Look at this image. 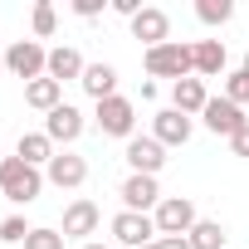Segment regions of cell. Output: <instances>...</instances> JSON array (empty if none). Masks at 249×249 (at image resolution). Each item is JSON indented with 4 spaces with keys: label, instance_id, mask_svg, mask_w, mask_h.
I'll return each instance as SVG.
<instances>
[{
    "label": "cell",
    "instance_id": "14",
    "mask_svg": "<svg viewBox=\"0 0 249 249\" xmlns=\"http://www.w3.org/2000/svg\"><path fill=\"white\" fill-rule=\"evenodd\" d=\"M78 83H83V93H88L93 103H103V98H117V69H112V64H88Z\"/></svg>",
    "mask_w": 249,
    "mask_h": 249
},
{
    "label": "cell",
    "instance_id": "15",
    "mask_svg": "<svg viewBox=\"0 0 249 249\" xmlns=\"http://www.w3.org/2000/svg\"><path fill=\"white\" fill-rule=\"evenodd\" d=\"M98 205L93 200H73L69 210H64V239H83V234H93L98 230Z\"/></svg>",
    "mask_w": 249,
    "mask_h": 249
},
{
    "label": "cell",
    "instance_id": "19",
    "mask_svg": "<svg viewBox=\"0 0 249 249\" xmlns=\"http://www.w3.org/2000/svg\"><path fill=\"white\" fill-rule=\"evenodd\" d=\"M25 103L39 107V112H54V107L64 103V83H54V78H35V83H25Z\"/></svg>",
    "mask_w": 249,
    "mask_h": 249
},
{
    "label": "cell",
    "instance_id": "18",
    "mask_svg": "<svg viewBox=\"0 0 249 249\" xmlns=\"http://www.w3.org/2000/svg\"><path fill=\"white\" fill-rule=\"evenodd\" d=\"M191 54H196V73H200V78H215V73L225 69V59H230L220 39H200V44H191Z\"/></svg>",
    "mask_w": 249,
    "mask_h": 249
},
{
    "label": "cell",
    "instance_id": "1",
    "mask_svg": "<svg viewBox=\"0 0 249 249\" xmlns=\"http://www.w3.org/2000/svg\"><path fill=\"white\" fill-rule=\"evenodd\" d=\"M39 191H44L39 166H30V161H20V157H5V161H0V196H5V200L30 205V200H39Z\"/></svg>",
    "mask_w": 249,
    "mask_h": 249
},
{
    "label": "cell",
    "instance_id": "3",
    "mask_svg": "<svg viewBox=\"0 0 249 249\" xmlns=\"http://www.w3.org/2000/svg\"><path fill=\"white\" fill-rule=\"evenodd\" d=\"M5 73H15V78H25V83L44 78V73H49V49H44L39 39H15V44L5 49Z\"/></svg>",
    "mask_w": 249,
    "mask_h": 249
},
{
    "label": "cell",
    "instance_id": "13",
    "mask_svg": "<svg viewBox=\"0 0 249 249\" xmlns=\"http://www.w3.org/2000/svg\"><path fill=\"white\" fill-rule=\"evenodd\" d=\"M152 137H157L161 147H186V142H191V117H186V112H176V107L157 112V122H152Z\"/></svg>",
    "mask_w": 249,
    "mask_h": 249
},
{
    "label": "cell",
    "instance_id": "2",
    "mask_svg": "<svg viewBox=\"0 0 249 249\" xmlns=\"http://www.w3.org/2000/svg\"><path fill=\"white\" fill-rule=\"evenodd\" d=\"M147 73L152 78H191L196 73V54H191V44H181V39H171V44H157V49H147Z\"/></svg>",
    "mask_w": 249,
    "mask_h": 249
},
{
    "label": "cell",
    "instance_id": "29",
    "mask_svg": "<svg viewBox=\"0 0 249 249\" xmlns=\"http://www.w3.org/2000/svg\"><path fill=\"white\" fill-rule=\"evenodd\" d=\"M161 249H191V239H186V234H176V239H161Z\"/></svg>",
    "mask_w": 249,
    "mask_h": 249
},
{
    "label": "cell",
    "instance_id": "10",
    "mask_svg": "<svg viewBox=\"0 0 249 249\" xmlns=\"http://www.w3.org/2000/svg\"><path fill=\"white\" fill-rule=\"evenodd\" d=\"M127 166H132L137 176H157V171L166 166V147H161L157 137H132V142H127Z\"/></svg>",
    "mask_w": 249,
    "mask_h": 249
},
{
    "label": "cell",
    "instance_id": "32",
    "mask_svg": "<svg viewBox=\"0 0 249 249\" xmlns=\"http://www.w3.org/2000/svg\"><path fill=\"white\" fill-rule=\"evenodd\" d=\"M83 249H107V244H83Z\"/></svg>",
    "mask_w": 249,
    "mask_h": 249
},
{
    "label": "cell",
    "instance_id": "17",
    "mask_svg": "<svg viewBox=\"0 0 249 249\" xmlns=\"http://www.w3.org/2000/svg\"><path fill=\"white\" fill-rule=\"evenodd\" d=\"M171 103H176V112H186V117H196V112H205V103H210V93H205V83H200V78H181V83L171 88Z\"/></svg>",
    "mask_w": 249,
    "mask_h": 249
},
{
    "label": "cell",
    "instance_id": "5",
    "mask_svg": "<svg viewBox=\"0 0 249 249\" xmlns=\"http://www.w3.org/2000/svg\"><path fill=\"white\" fill-rule=\"evenodd\" d=\"M93 117H98V132H103V137H127V142H132V127H137L132 98H103Z\"/></svg>",
    "mask_w": 249,
    "mask_h": 249
},
{
    "label": "cell",
    "instance_id": "8",
    "mask_svg": "<svg viewBox=\"0 0 249 249\" xmlns=\"http://www.w3.org/2000/svg\"><path fill=\"white\" fill-rule=\"evenodd\" d=\"M44 137H49L54 147H59V142H64V147L78 142V137H83V112H78L73 103H59V107L44 117Z\"/></svg>",
    "mask_w": 249,
    "mask_h": 249
},
{
    "label": "cell",
    "instance_id": "24",
    "mask_svg": "<svg viewBox=\"0 0 249 249\" xmlns=\"http://www.w3.org/2000/svg\"><path fill=\"white\" fill-rule=\"evenodd\" d=\"M54 25H59L54 5H49V0H39V5H35V35H39V39H49V35H54Z\"/></svg>",
    "mask_w": 249,
    "mask_h": 249
},
{
    "label": "cell",
    "instance_id": "28",
    "mask_svg": "<svg viewBox=\"0 0 249 249\" xmlns=\"http://www.w3.org/2000/svg\"><path fill=\"white\" fill-rule=\"evenodd\" d=\"M230 147H234V157H249V127H244V132H234V137H230Z\"/></svg>",
    "mask_w": 249,
    "mask_h": 249
},
{
    "label": "cell",
    "instance_id": "20",
    "mask_svg": "<svg viewBox=\"0 0 249 249\" xmlns=\"http://www.w3.org/2000/svg\"><path fill=\"white\" fill-rule=\"evenodd\" d=\"M15 157H20V161H30V166H49V161H54V142H49L44 132H20Z\"/></svg>",
    "mask_w": 249,
    "mask_h": 249
},
{
    "label": "cell",
    "instance_id": "16",
    "mask_svg": "<svg viewBox=\"0 0 249 249\" xmlns=\"http://www.w3.org/2000/svg\"><path fill=\"white\" fill-rule=\"evenodd\" d=\"M83 54L78 49H69V44H59V49H49V73L44 78H54V83H64V78H83Z\"/></svg>",
    "mask_w": 249,
    "mask_h": 249
},
{
    "label": "cell",
    "instance_id": "11",
    "mask_svg": "<svg viewBox=\"0 0 249 249\" xmlns=\"http://www.w3.org/2000/svg\"><path fill=\"white\" fill-rule=\"evenodd\" d=\"M132 39H142L147 49H157V44H171V20H166V10L147 5V10L132 20Z\"/></svg>",
    "mask_w": 249,
    "mask_h": 249
},
{
    "label": "cell",
    "instance_id": "34",
    "mask_svg": "<svg viewBox=\"0 0 249 249\" xmlns=\"http://www.w3.org/2000/svg\"><path fill=\"white\" fill-rule=\"evenodd\" d=\"M0 161H5V157H0Z\"/></svg>",
    "mask_w": 249,
    "mask_h": 249
},
{
    "label": "cell",
    "instance_id": "30",
    "mask_svg": "<svg viewBox=\"0 0 249 249\" xmlns=\"http://www.w3.org/2000/svg\"><path fill=\"white\" fill-rule=\"evenodd\" d=\"M239 69H244V73H249V54H244V64H239Z\"/></svg>",
    "mask_w": 249,
    "mask_h": 249
},
{
    "label": "cell",
    "instance_id": "6",
    "mask_svg": "<svg viewBox=\"0 0 249 249\" xmlns=\"http://www.w3.org/2000/svg\"><path fill=\"white\" fill-rule=\"evenodd\" d=\"M200 117H205V127H210L215 137H234V132H244V127H249V117H244V107H234V103H230L225 93H220V98H210Z\"/></svg>",
    "mask_w": 249,
    "mask_h": 249
},
{
    "label": "cell",
    "instance_id": "26",
    "mask_svg": "<svg viewBox=\"0 0 249 249\" xmlns=\"http://www.w3.org/2000/svg\"><path fill=\"white\" fill-rule=\"evenodd\" d=\"M0 239H5V244H25V239H30V225H25L20 215H10V220H0Z\"/></svg>",
    "mask_w": 249,
    "mask_h": 249
},
{
    "label": "cell",
    "instance_id": "33",
    "mask_svg": "<svg viewBox=\"0 0 249 249\" xmlns=\"http://www.w3.org/2000/svg\"><path fill=\"white\" fill-rule=\"evenodd\" d=\"M0 69H5V49H0Z\"/></svg>",
    "mask_w": 249,
    "mask_h": 249
},
{
    "label": "cell",
    "instance_id": "23",
    "mask_svg": "<svg viewBox=\"0 0 249 249\" xmlns=\"http://www.w3.org/2000/svg\"><path fill=\"white\" fill-rule=\"evenodd\" d=\"M225 98H230L234 107H244V103H249V73H244V69H234V73L225 78Z\"/></svg>",
    "mask_w": 249,
    "mask_h": 249
},
{
    "label": "cell",
    "instance_id": "22",
    "mask_svg": "<svg viewBox=\"0 0 249 249\" xmlns=\"http://www.w3.org/2000/svg\"><path fill=\"white\" fill-rule=\"evenodd\" d=\"M196 15H200V25H230L234 0H196Z\"/></svg>",
    "mask_w": 249,
    "mask_h": 249
},
{
    "label": "cell",
    "instance_id": "25",
    "mask_svg": "<svg viewBox=\"0 0 249 249\" xmlns=\"http://www.w3.org/2000/svg\"><path fill=\"white\" fill-rule=\"evenodd\" d=\"M25 249H64V230H30Z\"/></svg>",
    "mask_w": 249,
    "mask_h": 249
},
{
    "label": "cell",
    "instance_id": "21",
    "mask_svg": "<svg viewBox=\"0 0 249 249\" xmlns=\"http://www.w3.org/2000/svg\"><path fill=\"white\" fill-rule=\"evenodd\" d=\"M186 239H191V249H225V239H230V234H225V225H220V220H196V230H191Z\"/></svg>",
    "mask_w": 249,
    "mask_h": 249
},
{
    "label": "cell",
    "instance_id": "12",
    "mask_svg": "<svg viewBox=\"0 0 249 249\" xmlns=\"http://www.w3.org/2000/svg\"><path fill=\"white\" fill-rule=\"evenodd\" d=\"M44 171H49V181H54L59 191H78V186L88 181V161L73 157V152H54V161H49Z\"/></svg>",
    "mask_w": 249,
    "mask_h": 249
},
{
    "label": "cell",
    "instance_id": "7",
    "mask_svg": "<svg viewBox=\"0 0 249 249\" xmlns=\"http://www.w3.org/2000/svg\"><path fill=\"white\" fill-rule=\"evenodd\" d=\"M112 234H117V244L142 249V244H157V220L137 215V210H122V215H112Z\"/></svg>",
    "mask_w": 249,
    "mask_h": 249
},
{
    "label": "cell",
    "instance_id": "4",
    "mask_svg": "<svg viewBox=\"0 0 249 249\" xmlns=\"http://www.w3.org/2000/svg\"><path fill=\"white\" fill-rule=\"evenodd\" d=\"M152 220H157V239H176V234H191L200 215H196V205L186 196H161V205L152 210Z\"/></svg>",
    "mask_w": 249,
    "mask_h": 249
},
{
    "label": "cell",
    "instance_id": "31",
    "mask_svg": "<svg viewBox=\"0 0 249 249\" xmlns=\"http://www.w3.org/2000/svg\"><path fill=\"white\" fill-rule=\"evenodd\" d=\"M142 249H161V239H157V244H142Z\"/></svg>",
    "mask_w": 249,
    "mask_h": 249
},
{
    "label": "cell",
    "instance_id": "27",
    "mask_svg": "<svg viewBox=\"0 0 249 249\" xmlns=\"http://www.w3.org/2000/svg\"><path fill=\"white\" fill-rule=\"evenodd\" d=\"M103 10V0H73V15H83V20H93Z\"/></svg>",
    "mask_w": 249,
    "mask_h": 249
},
{
    "label": "cell",
    "instance_id": "9",
    "mask_svg": "<svg viewBox=\"0 0 249 249\" xmlns=\"http://www.w3.org/2000/svg\"><path fill=\"white\" fill-rule=\"evenodd\" d=\"M161 205V191H157V176H127L122 181V210H137V215H147V210H157Z\"/></svg>",
    "mask_w": 249,
    "mask_h": 249
}]
</instances>
